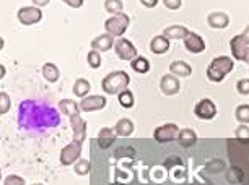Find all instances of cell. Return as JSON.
<instances>
[{"label":"cell","instance_id":"6da1fadb","mask_svg":"<svg viewBox=\"0 0 249 185\" xmlns=\"http://www.w3.org/2000/svg\"><path fill=\"white\" fill-rule=\"evenodd\" d=\"M130 84V77L124 70L107 73L101 82V88L106 94H119L124 89H127Z\"/></svg>","mask_w":249,"mask_h":185},{"label":"cell","instance_id":"7a4b0ae2","mask_svg":"<svg viewBox=\"0 0 249 185\" xmlns=\"http://www.w3.org/2000/svg\"><path fill=\"white\" fill-rule=\"evenodd\" d=\"M234 67V62L231 57L222 55V57H215V59L210 62L209 68H207V78L213 83H220L223 82V78L231 72Z\"/></svg>","mask_w":249,"mask_h":185},{"label":"cell","instance_id":"3957f363","mask_svg":"<svg viewBox=\"0 0 249 185\" xmlns=\"http://www.w3.org/2000/svg\"><path fill=\"white\" fill-rule=\"evenodd\" d=\"M130 25V18L129 15H125L124 12L116 13V15L109 17L105 21V30L107 34H111L112 37H121L127 31V28Z\"/></svg>","mask_w":249,"mask_h":185},{"label":"cell","instance_id":"277c9868","mask_svg":"<svg viewBox=\"0 0 249 185\" xmlns=\"http://www.w3.org/2000/svg\"><path fill=\"white\" fill-rule=\"evenodd\" d=\"M179 127L176 123H164V125H160L155 129L153 132V138L158 143H170V141H176L178 136H179Z\"/></svg>","mask_w":249,"mask_h":185},{"label":"cell","instance_id":"5b68a950","mask_svg":"<svg viewBox=\"0 0 249 185\" xmlns=\"http://www.w3.org/2000/svg\"><path fill=\"white\" fill-rule=\"evenodd\" d=\"M114 50H116L117 57L125 62H132L135 57L139 55L135 46L129 39H125V37H119L117 41H114Z\"/></svg>","mask_w":249,"mask_h":185},{"label":"cell","instance_id":"8992f818","mask_svg":"<svg viewBox=\"0 0 249 185\" xmlns=\"http://www.w3.org/2000/svg\"><path fill=\"white\" fill-rule=\"evenodd\" d=\"M17 17H18V21H20L21 25L31 26V25H36V23H39L41 20H43V12H41V8H37L35 5L23 7L18 10Z\"/></svg>","mask_w":249,"mask_h":185},{"label":"cell","instance_id":"52a82bcc","mask_svg":"<svg viewBox=\"0 0 249 185\" xmlns=\"http://www.w3.org/2000/svg\"><path fill=\"white\" fill-rule=\"evenodd\" d=\"M80 156H82V143L72 141V143L65 145V148H62V151H60V164L72 166L77 163Z\"/></svg>","mask_w":249,"mask_h":185},{"label":"cell","instance_id":"ba28073f","mask_svg":"<svg viewBox=\"0 0 249 185\" xmlns=\"http://www.w3.org/2000/svg\"><path fill=\"white\" fill-rule=\"evenodd\" d=\"M194 114L200 120H212V118L217 116V106H215V102L209 98L200 99V101L196 104Z\"/></svg>","mask_w":249,"mask_h":185},{"label":"cell","instance_id":"9c48e42d","mask_svg":"<svg viewBox=\"0 0 249 185\" xmlns=\"http://www.w3.org/2000/svg\"><path fill=\"white\" fill-rule=\"evenodd\" d=\"M230 49H231L234 60H241L249 64V44L239 34L230 41Z\"/></svg>","mask_w":249,"mask_h":185},{"label":"cell","instance_id":"30bf717a","mask_svg":"<svg viewBox=\"0 0 249 185\" xmlns=\"http://www.w3.org/2000/svg\"><path fill=\"white\" fill-rule=\"evenodd\" d=\"M106 98L101 96V94H93V96H87L80 101V111L83 112H95V111H101V109L106 107Z\"/></svg>","mask_w":249,"mask_h":185},{"label":"cell","instance_id":"8fae6325","mask_svg":"<svg viewBox=\"0 0 249 185\" xmlns=\"http://www.w3.org/2000/svg\"><path fill=\"white\" fill-rule=\"evenodd\" d=\"M160 89H161V93L166 94V96H175V94L179 93V89H181L179 78L175 77L173 73L163 75L161 82H160Z\"/></svg>","mask_w":249,"mask_h":185},{"label":"cell","instance_id":"7c38bea8","mask_svg":"<svg viewBox=\"0 0 249 185\" xmlns=\"http://www.w3.org/2000/svg\"><path fill=\"white\" fill-rule=\"evenodd\" d=\"M70 125H72V130H73V141L83 143L85 138H87V122H85V118L80 117V114H75V116L70 117Z\"/></svg>","mask_w":249,"mask_h":185},{"label":"cell","instance_id":"4fadbf2b","mask_svg":"<svg viewBox=\"0 0 249 185\" xmlns=\"http://www.w3.org/2000/svg\"><path fill=\"white\" fill-rule=\"evenodd\" d=\"M184 47L192 54H200L205 50V41L202 39V36L196 34V33H187V36L184 37Z\"/></svg>","mask_w":249,"mask_h":185},{"label":"cell","instance_id":"5bb4252c","mask_svg":"<svg viewBox=\"0 0 249 185\" xmlns=\"http://www.w3.org/2000/svg\"><path fill=\"white\" fill-rule=\"evenodd\" d=\"M114 37H112L111 34H107V33H105V34H100L96 36L95 39L91 41V49H95L98 52H106L114 47Z\"/></svg>","mask_w":249,"mask_h":185},{"label":"cell","instance_id":"9a60e30c","mask_svg":"<svg viewBox=\"0 0 249 185\" xmlns=\"http://www.w3.org/2000/svg\"><path fill=\"white\" fill-rule=\"evenodd\" d=\"M117 138L114 129H109V127H105V129L100 130V134H98V138H96V143L100 146L101 150H106L109 148L111 145H114V141Z\"/></svg>","mask_w":249,"mask_h":185},{"label":"cell","instance_id":"2e32d148","mask_svg":"<svg viewBox=\"0 0 249 185\" xmlns=\"http://www.w3.org/2000/svg\"><path fill=\"white\" fill-rule=\"evenodd\" d=\"M207 23H209V26L215 28V30H225L230 25V17L223 12H215L207 17Z\"/></svg>","mask_w":249,"mask_h":185},{"label":"cell","instance_id":"e0dca14e","mask_svg":"<svg viewBox=\"0 0 249 185\" xmlns=\"http://www.w3.org/2000/svg\"><path fill=\"white\" fill-rule=\"evenodd\" d=\"M170 39L168 37H164L163 34L160 36H155L152 41H150V50L153 52V54L157 55H161L164 54V52H168V49H170Z\"/></svg>","mask_w":249,"mask_h":185},{"label":"cell","instance_id":"ac0fdd59","mask_svg":"<svg viewBox=\"0 0 249 185\" xmlns=\"http://www.w3.org/2000/svg\"><path fill=\"white\" fill-rule=\"evenodd\" d=\"M134 122L130 120V118H121V120H117V123L114 125V132L117 136H130L134 134Z\"/></svg>","mask_w":249,"mask_h":185},{"label":"cell","instance_id":"d6986e66","mask_svg":"<svg viewBox=\"0 0 249 185\" xmlns=\"http://www.w3.org/2000/svg\"><path fill=\"white\" fill-rule=\"evenodd\" d=\"M187 33H189V30H187L186 26H181V25H173V26H168L163 30V36L168 37V39H184V37L187 36Z\"/></svg>","mask_w":249,"mask_h":185},{"label":"cell","instance_id":"ffe728a7","mask_svg":"<svg viewBox=\"0 0 249 185\" xmlns=\"http://www.w3.org/2000/svg\"><path fill=\"white\" fill-rule=\"evenodd\" d=\"M170 72L175 75V77H189V75L192 73V67L187 62H182V60H175L173 64L170 65Z\"/></svg>","mask_w":249,"mask_h":185},{"label":"cell","instance_id":"44dd1931","mask_svg":"<svg viewBox=\"0 0 249 185\" xmlns=\"http://www.w3.org/2000/svg\"><path fill=\"white\" fill-rule=\"evenodd\" d=\"M178 141L182 148H191L197 143V135L192 129H182L179 130V136H178Z\"/></svg>","mask_w":249,"mask_h":185},{"label":"cell","instance_id":"7402d4cb","mask_svg":"<svg viewBox=\"0 0 249 185\" xmlns=\"http://www.w3.org/2000/svg\"><path fill=\"white\" fill-rule=\"evenodd\" d=\"M43 77L46 82L49 83H55L60 77V70L55 64H53V62H46V64L43 65Z\"/></svg>","mask_w":249,"mask_h":185},{"label":"cell","instance_id":"603a6c76","mask_svg":"<svg viewBox=\"0 0 249 185\" xmlns=\"http://www.w3.org/2000/svg\"><path fill=\"white\" fill-rule=\"evenodd\" d=\"M90 89H91V84L88 80L85 78H78V80H75V83H73V88H72V91L73 94L77 98H87L88 96V93H90Z\"/></svg>","mask_w":249,"mask_h":185},{"label":"cell","instance_id":"cb8c5ba5","mask_svg":"<svg viewBox=\"0 0 249 185\" xmlns=\"http://www.w3.org/2000/svg\"><path fill=\"white\" fill-rule=\"evenodd\" d=\"M59 109L60 112L65 114V116L72 117L75 114H80V106L77 101H73V99H62V101L59 102Z\"/></svg>","mask_w":249,"mask_h":185},{"label":"cell","instance_id":"d4e9b609","mask_svg":"<svg viewBox=\"0 0 249 185\" xmlns=\"http://www.w3.org/2000/svg\"><path fill=\"white\" fill-rule=\"evenodd\" d=\"M130 67H132L134 72H137V73H148L150 62H148V59H145V57L137 55L132 62H130Z\"/></svg>","mask_w":249,"mask_h":185},{"label":"cell","instance_id":"484cf974","mask_svg":"<svg viewBox=\"0 0 249 185\" xmlns=\"http://www.w3.org/2000/svg\"><path fill=\"white\" fill-rule=\"evenodd\" d=\"M117 101H119V104L124 109H132L134 107V102H135V99H134V94L132 91L127 88V89H124L122 93L117 94Z\"/></svg>","mask_w":249,"mask_h":185},{"label":"cell","instance_id":"4316f807","mask_svg":"<svg viewBox=\"0 0 249 185\" xmlns=\"http://www.w3.org/2000/svg\"><path fill=\"white\" fill-rule=\"evenodd\" d=\"M234 117H236V120L239 123L248 125L249 123V104H241V106H238L236 111H234Z\"/></svg>","mask_w":249,"mask_h":185},{"label":"cell","instance_id":"83f0119b","mask_svg":"<svg viewBox=\"0 0 249 185\" xmlns=\"http://www.w3.org/2000/svg\"><path fill=\"white\" fill-rule=\"evenodd\" d=\"M122 8H124V2L122 0H105V10L111 15H116V13H121Z\"/></svg>","mask_w":249,"mask_h":185},{"label":"cell","instance_id":"f1b7e54d","mask_svg":"<svg viewBox=\"0 0 249 185\" xmlns=\"http://www.w3.org/2000/svg\"><path fill=\"white\" fill-rule=\"evenodd\" d=\"M87 62H88V65H90L91 68H100V67H101V62H103L101 54H100L98 50L91 49V50L87 54Z\"/></svg>","mask_w":249,"mask_h":185},{"label":"cell","instance_id":"f546056e","mask_svg":"<svg viewBox=\"0 0 249 185\" xmlns=\"http://www.w3.org/2000/svg\"><path fill=\"white\" fill-rule=\"evenodd\" d=\"M12 109V99L7 93L0 91V116H5Z\"/></svg>","mask_w":249,"mask_h":185},{"label":"cell","instance_id":"4dcf8cb0","mask_svg":"<svg viewBox=\"0 0 249 185\" xmlns=\"http://www.w3.org/2000/svg\"><path fill=\"white\" fill-rule=\"evenodd\" d=\"M75 174L77 175H88L90 174V161L88 159H78L77 163H75Z\"/></svg>","mask_w":249,"mask_h":185},{"label":"cell","instance_id":"1f68e13d","mask_svg":"<svg viewBox=\"0 0 249 185\" xmlns=\"http://www.w3.org/2000/svg\"><path fill=\"white\" fill-rule=\"evenodd\" d=\"M205 169H207V172H210V174H218L225 169V163L222 159H212L207 164Z\"/></svg>","mask_w":249,"mask_h":185},{"label":"cell","instance_id":"d6a6232c","mask_svg":"<svg viewBox=\"0 0 249 185\" xmlns=\"http://www.w3.org/2000/svg\"><path fill=\"white\" fill-rule=\"evenodd\" d=\"M234 136H236L238 140H241V141H249V127L244 125V123H241V125L234 130Z\"/></svg>","mask_w":249,"mask_h":185},{"label":"cell","instance_id":"836d02e7","mask_svg":"<svg viewBox=\"0 0 249 185\" xmlns=\"http://www.w3.org/2000/svg\"><path fill=\"white\" fill-rule=\"evenodd\" d=\"M3 185H26V182H25V179L20 177V175L10 174V175H7L5 180H3Z\"/></svg>","mask_w":249,"mask_h":185},{"label":"cell","instance_id":"e575fe53","mask_svg":"<svg viewBox=\"0 0 249 185\" xmlns=\"http://www.w3.org/2000/svg\"><path fill=\"white\" fill-rule=\"evenodd\" d=\"M236 91L243 96H249V80L248 78H241L236 83Z\"/></svg>","mask_w":249,"mask_h":185},{"label":"cell","instance_id":"d590c367","mask_svg":"<svg viewBox=\"0 0 249 185\" xmlns=\"http://www.w3.org/2000/svg\"><path fill=\"white\" fill-rule=\"evenodd\" d=\"M227 177L230 179V182H231V180H233V184L241 182V179H243V172H241V169H239V168H231V169H230V172L227 174Z\"/></svg>","mask_w":249,"mask_h":185},{"label":"cell","instance_id":"8d00e7d4","mask_svg":"<svg viewBox=\"0 0 249 185\" xmlns=\"http://www.w3.org/2000/svg\"><path fill=\"white\" fill-rule=\"evenodd\" d=\"M163 3L168 10H179L181 5H182L181 0H163Z\"/></svg>","mask_w":249,"mask_h":185},{"label":"cell","instance_id":"74e56055","mask_svg":"<svg viewBox=\"0 0 249 185\" xmlns=\"http://www.w3.org/2000/svg\"><path fill=\"white\" fill-rule=\"evenodd\" d=\"M65 5H69L70 8H80L83 5V0H62Z\"/></svg>","mask_w":249,"mask_h":185},{"label":"cell","instance_id":"f35d334b","mask_svg":"<svg viewBox=\"0 0 249 185\" xmlns=\"http://www.w3.org/2000/svg\"><path fill=\"white\" fill-rule=\"evenodd\" d=\"M140 3H142L143 7H147V8H153V7H157L158 0H140Z\"/></svg>","mask_w":249,"mask_h":185},{"label":"cell","instance_id":"ab89813d","mask_svg":"<svg viewBox=\"0 0 249 185\" xmlns=\"http://www.w3.org/2000/svg\"><path fill=\"white\" fill-rule=\"evenodd\" d=\"M49 2H51V0H33V3H35V7H37V8L46 7Z\"/></svg>","mask_w":249,"mask_h":185},{"label":"cell","instance_id":"60d3db41","mask_svg":"<svg viewBox=\"0 0 249 185\" xmlns=\"http://www.w3.org/2000/svg\"><path fill=\"white\" fill-rule=\"evenodd\" d=\"M239 36H241L243 39L246 41L248 44H249V25H248L246 28H244V31H243V33H241V34H239Z\"/></svg>","mask_w":249,"mask_h":185},{"label":"cell","instance_id":"b9f144b4","mask_svg":"<svg viewBox=\"0 0 249 185\" xmlns=\"http://www.w3.org/2000/svg\"><path fill=\"white\" fill-rule=\"evenodd\" d=\"M5 73H7L5 65H2V64H0V80H2L3 77H5Z\"/></svg>","mask_w":249,"mask_h":185},{"label":"cell","instance_id":"7bdbcfd3","mask_svg":"<svg viewBox=\"0 0 249 185\" xmlns=\"http://www.w3.org/2000/svg\"><path fill=\"white\" fill-rule=\"evenodd\" d=\"M3 46H5V41H3V37H0V50L3 49Z\"/></svg>","mask_w":249,"mask_h":185},{"label":"cell","instance_id":"ee69618b","mask_svg":"<svg viewBox=\"0 0 249 185\" xmlns=\"http://www.w3.org/2000/svg\"><path fill=\"white\" fill-rule=\"evenodd\" d=\"M31 185H44V184H39V182H37V184H31Z\"/></svg>","mask_w":249,"mask_h":185},{"label":"cell","instance_id":"f6af8a7d","mask_svg":"<svg viewBox=\"0 0 249 185\" xmlns=\"http://www.w3.org/2000/svg\"><path fill=\"white\" fill-rule=\"evenodd\" d=\"M0 179H2V170H0Z\"/></svg>","mask_w":249,"mask_h":185}]
</instances>
